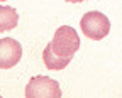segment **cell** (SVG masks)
<instances>
[{
	"instance_id": "cell-1",
	"label": "cell",
	"mask_w": 122,
	"mask_h": 98,
	"mask_svg": "<svg viewBox=\"0 0 122 98\" xmlns=\"http://www.w3.org/2000/svg\"><path fill=\"white\" fill-rule=\"evenodd\" d=\"M78 49H80V37L76 34V30L70 25L58 27L53 41L42 51L44 66L53 71L65 69L71 63Z\"/></svg>"
},
{
	"instance_id": "cell-2",
	"label": "cell",
	"mask_w": 122,
	"mask_h": 98,
	"mask_svg": "<svg viewBox=\"0 0 122 98\" xmlns=\"http://www.w3.org/2000/svg\"><path fill=\"white\" fill-rule=\"evenodd\" d=\"M81 30L88 39L100 41L109 36L110 32V20L102 12H86L80 20Z\"/></svg>"
},
{
	"instance_id": "cell-3",
	"label": "cell",
	"mask_w": 122,
	"mask_h": 98,
	"mask_svg": "<svg viewBox=\"0 0 122 98\" xmlns=\"http://www.w3.org/2000/svg\"><path fill=\"white\" fill-rule=\"evenodd\" d=\"M61 88L58 81L48 78V76H36L30 78V81L25 86V96L27 98H61Z\"/></svg>"
},
{
	"instance_id": "cell-4",
	"label": "cell",
	"mask_w": 122,
	"mask_h": 98,
	"mask_svg": "<svg viewBox=\"0 0 122 98\" xmlns=\"http://www.w3.org/2000/svg\"><path fill=\"white\" fill-rule=\"evenodd\" d=\"M22 59V46L12 39H0V69H10Z\"/></svg>"
},
{
	"instance_id": "cell-5",
	"label": "cell",
	"mask_w": 122,
	"mask_h": 98,
	"mask_svg": "<svg viewBox=\"0 0 122 98\" xmlns=\"http://www.w3.org/2000/svg\"><path fill=\"white\" fill-rule=\"evenodd\" d=\"M19 22V14L12 7L0 5V32L12 30Z\"/></svg>"
},
{
	"instance_id": "cell-6",
	"label": "cell",
	"mask_w": 122,
	"mask_h": 98,
	"mask_svg": "<svg viewBox=\"0 0 122 98\" xmlns=\"http://www.w3.org/2000/svg\"><path fill=\"white\" fill-rule=\"evenodd\" d=\"M65 2H70V4H80V2H86V0H65Z\"/></svg>"
},
{
	"instance_id": "cell-7",
	"label": "cell",
	"mask_w": 122,
	"mask_h": 98,
	"mask_svg": "<svg viewBox=\"0 0 122 98\" xmlns=\"http://www.w3.org/2000/svg\"><path fill=\"white\" fill-rule=\"evenodd\" d=\"M2 2H5V0H2Z\"/></svg>"
}]
</instances>
